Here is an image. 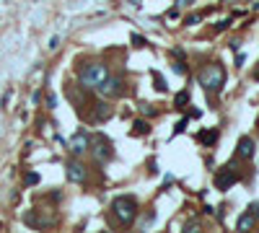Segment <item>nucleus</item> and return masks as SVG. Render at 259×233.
<instances>
[{"instance_id": "1", "label": "nucleus", "mask_w": 259, "mask_h": 233, "mask_svg": "<svg viewBox=\"0 0 259 233\" xmlns=\"http://www.w3.org/2000/svg\"><path fill=\"white\" fill-rule=\"evenodd\" d=\"M197 81H200V86L210 93H218L220 88H223V81H225V73H223V68L220 65H215V62H212V65H205L202 70H200V75H197Z\"/></svg>"}, {"instance_id": "2", "label": "nucleus", "mask_w": 259, "mask_h": 233, "mask_svg": "<svg viewBox=\"0 0 259 233\" xmlns=\"http://www.w3.org/2000/svg\"><path fill=\"white\" fill-rule=\"evenodd\" d=\"M112 212L117 215V220L122 225H130L135 220V215H138V199L130 197V194H122L112 202Z\"/></svg>"}, {"instance_id": "3", "label": "nucleus", "mask_w": 259, "mask_h": 233, "mask_svg": "<svg viewBox=\"0 0 259 233\" xmlns=\"http://www.w3.org/2000/svg\"><path fill=\"white\" fill-rule=\"evenodd\" d=\"M106 78H109V70H106L104 62H91V65H86L78 73V81L83 88H99Z\"/></svg>"}, {"instance_id": "4", "label": "nucleus", "mask_w": 259, "mask_h": 233, "mask_svg": "<svg viewBox=\"0 0 259 233\" xmlns=\"http://www.w3.org/2000/svg\"><path fill=\"white\" fill-rule=\"evenodd\" d=\"M101 96H106V99H114V96H122V81L119 78H106V81L96 88Z\"/></svg>"}, {"instance_id": "5", "label": "nucleus", "mask_w": 259, "mask_h": 233, "mask_svg": "<svg viewBox=\"0 0 259 233\" xmlns=\"http://www.w3.org/2000/svg\"><path fill=\"white\" fill-rule=\"evenodd\" d=\"M94 155H96V161L99 163H106L112 158V145H109V140L106 137H96L94 140Z\"/></svg>"}, {"instance_id": "6", "label": "nucleus", "mask_w": 259, "mask_h": 233, "mask_svg": "<svg viewBox=\"0 0 259 233\" xmlns=\"http://www.w3.org/2000/svg\"><path fill=\"white\" fill-rule=\"evenodd\" d=\"M236 179H238V174L233 171V166H225V168H220V174L215 176V186H218V189H228V186L236 184Z\"/></svg>"}, {"instance_id": "7", "label": "nucleus", "mask_w": 259, "mask_h": 233, "mask_svg": "<svg viewBox=\"0 0 259 233\" xmlns=\"http://www.w3.org/2000/svg\"><path fill=\"white\" fill-rule=\"evenodd\" d=\"M65 174H68L70 181L83 184V181H86V166L78 163V161H68V163H65Z\"/></svg>"}, {"instance_id": "8", "label": "nucleus", "mask_w": 259, "mask_h": 233, "mask_svg": "<svg viewBox=\"0 0 259 233\" xmlns=\"http://www.w3.org/2000/svg\"><path fill=\"white\" fill-rule=\"evenodd\" d=\"M236 155L243 161H249L251 155H254V140L251 137H241L238 140V145H236Z\"/></svg>"}, {"instance_id": "9", "label": "nucleus", "mask_w": 259, "mask_h": 233, "mask_svg": "<svg viewBox=\"0 0 259 233\" xmlns=\"http://www.w3.org/2000/svg\"><path fill=\"white\" fill-rule=\"evenodd\" d=\"M70 150L75 153V155H81V153H86L88 150V135L86 132H78L73 140H70Z\"/></svg>"}, {"instance_id": "10", "label": "nucleus", "mask_w": 259, "mask_h": 233, "mask_svg": "<svg viewBox=\"0 0 259 233\" xmlns=\"http://www.w3.org/2000/svg\"><path fill=\"white\" fill-rule=\"evenodd\" d=\"M254 225H256V217H254V212H251V210L243 212V215L238 217V223H236V228H238V230H251Z\"/></svg>"}, {"instance_id": "11", "label": "nucleus", "mask_w": 259, "mask_h": 233, "mask_svg": "<svg viewBox=\"0 0 259 233\" xmlns=\"http://www.w3.org/2000/svg\"><path fill=\"white\" fill-rule=\"evenodd\" d=\"M150 127H148V122H135L132 124V135H148Z\"/></svg>"}, {"instance_id": "12", "label": "nucleus", "mask_w": 259, "mask_h": 233, "mask_svg": "<svg viewBox=\"0 0 259 233\" xmlns=\"http://www.w3.org/2000/svg\"><path fill=\"white\" fill-rule=\"evenodd\" d=\"M200 143H205V145H212V143H215V130L202 132V135H200Z\"/></svg>"}, {"instance_id": "13", "label": "nucleus", "mask_w": 259, "mask_h": 233, "mask_svg": "<svg viewBox=\"0 0 259 233\" xmlns=\"http://www.w3.org/2000/svg\"><path fill=\"white\" fill-rule=\"evenodd\" d=\"M153 81H156V91H161V93H163V91H166V81H163V78H161L158 73L153 75Z\"/></svg>"}, {"instance_id": "14", "label": "nucleus", "mask_w": 259, "mask_h": 233, "mask_svg": "<svg viewBox=\"0 0 259 233\" xmlns=\"http://www.w3.org/2000/svg\"><path fill=\"white\" fill-rule=\"evenodd\" d=\"M187 101H189V93H187V91H184V93H179V96H176V106H184Z\"/></svg>"}, {"instance_id": "15", "label": "nucleus", "mask_w": 259, "mask_h": 233, "mask_svg": "<svg viewBox=\"0 0 259 233\" xmlns=\"http://www.w3.org/2000/svg\"><path fill=\"white\" fill-rule=\"evenodd\" d=\"M174 73H179V75H187V65H184V62H176V65H174Z\"/></svg>"}, {"instance_id": "16", "label": "nucleus", "mask_w": 259, "mask_h": 233, "mask_svg": "<svg viewBox=\"0 0 259 233\" xmlns=\"http://www.w3.org/2000/svg\"><path fill=\"white\" fill-rule=\"evenodd\" d=\"M184 127H187V119H181V122L176 124V127H174V135H179V132H181V130H184Z\"/></svg>"}, {"instance_id": "17", "label": "nucleus", "mask_w": 259, "mask_h": 233, "mask_svg": "<svg viewBox=\"0 0 259 233\" xmlns=\"http://www.w3.org/2000/svg\"><path fill=\"white\" fill-rule=\"evenodd\" d=\"M37 181H39V174H29L26 176V184H37Z\"/></svg>"}, {"instance_id": "18", "label": "nucleus", "mask_w": 259, "mask_h": 233, "mask_svg": "<svg viewBox=\"0 0 259 233\" xmlns=\"http://www.w3.org/2000/svg\"><path fill=\"white\" fill-rule=\"evenodd\" d=\"M140 109H143V112H145V114H148V117H153V114H156V109H150V106H148V104H143V106H140Z\"/></svg>"}, {"instance_id": "19", "label": "nucleus", "mask_w": 259, "mask_h": 233, "mask_svg": "<svg viewBox=\"0 0 259 233\" xmlns=\"http://www.w3.org/2000/svg\"><path fill=\"white\" fill-rule=\"evenodd\" d=\"M57 47H60V37H52L50 39V50H57Z\"/></svg>"}, {"instance_id": "20", "label": "nucleus", "mask_w": 259, "mask_h": 233, "mask_svg": "<svg viewBox=\"0 0 259 233\" xmlns=\"http://www.w3.org/2000/svg\"><path fill=\"white\" fill-rule=\"evenodd\" d=\"M249 210H251V212H254V217H256V223H259V202H254V205H251V207H249Z\"/></svg>"}, {"instance_id": "21", "label": "nucleus", "mask_w": 259, "mask_h": 233, "mask_svg": "<svg viewBox=\"0 0 259 233\" xmlns=\"http://www.w3.org/2000/svg\"><path fill=\"white\" fill-rule=\"evenodd\" d=\"M47 106L55 109V106H57V99H55V96H47Z\"/></svg>"}, {"instance_id": "22", "label": "nucleus", "mask_w": 259, "mask_h": 233, "mask_svg": "<svg viewBox=\"0 0 259 233\" xmlns=\"http://www.w3.org/2000/svg\"><path fill=\"white\" fill-rule=\"evenodd\" d=\"M184 230H187V233H194V230H197V223H194V220H192V223H187V228H184Z\"/></svg>"}, {"instance_id": "23", "label": "nucleus", "mask_w": 259, "mask_h": 233, "mask_svg": "<svg viewBox=\"0 0 259 233\" xmlns=\"http://www.w3.org/2000/svg\"><path fill=\"white\" fill-rule=\"evenodd\" d=\"M132 42L138 44V47H143V44H145V39H143V37H132Z\"/></svg>"}]
</instances>
